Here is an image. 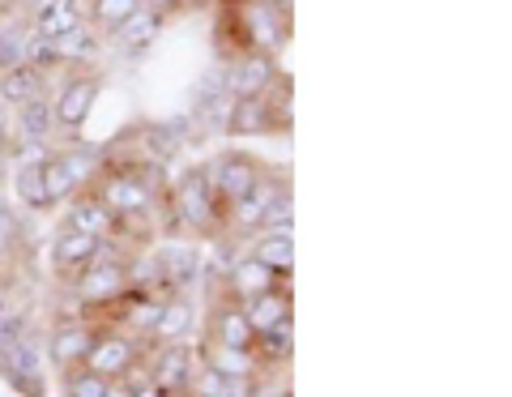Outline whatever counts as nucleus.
<instances>
[{"mask_svg":"<svg viewBox=\"0 0 512 397\" xmlns=\"http://www.w3.org/2000/svg\"><path fill=\"white\" fill-rule=\"evenodd\" d=\"M94 193L107 205L120 222V235H137V231H150L154 214H163L167 205V184H163V167L158 163H124V167H107L94 176Z\"/></svg>","mask_w":512,"mask_h":397,"instance_id":"obj_1","label":"nucleus"},{"mask_svg":"<svg viewBox=\"0 0 512 397\" xmlns=\"http://www.w3.org/2000/svg\"><path fill=\"white\" fill-rule=\"evenodd\" d=\"M167 227L184 235H218L222 231V201L214 197L205 167H188L180 180L167 188Z\"/></svg>","mask_w":512,"mask_h":397,"instance_id":"obj_2","label":"nucleus"},{"mask_svg":"<svg viewBox=\"0 0 512 397\" xmlns=\"http://www.w3.org/2000/svg\"><path fill=\"white\" fill-rule=\"evenodd\" d=\"M103 146H64L43 158V197L47 205H64L69 197H77L82 188L94 184V176L103 171Z\"/></svg>","mask_w":512,"mask_h":397,"instance_id":"obj_3","label":"nucleus"},{"mask_svg":"<svg viewBox=\"0 0 512 397\" xmlns=\"http://www.w3.org/2000/svg\"><path fill=\"white\" fill-rule=\"evenodd\" d=\"M128 287H133V278H128V257H120L116 252V240H107L99 248V257H94L82 274H77L69 282V291L82 299L86 308H111V304H120V299L128 295ZM103 321V316H99Z\"/></svg>","mask_w":512,"mask_h":397,"instance_id":"obj_4","label":"nucleus"},{"mask_svg":"<svg viewBox=\"0 0 512 397\" xmlns=\"http://www.w3.org/2000/svg\"><path fill=\"white\" fill-rule=\"evenodd\" d=\"M146 351H150V342L141 338V333L107 321V325H99V338H94L82 368L99 372L103 380H128L141 363H146Z\"/></svg>","mask_w":512,"mask_h":397,"instance_id":"obj_5","label":"nucleus"},{"mask_svg":"<svg viewBox=\"0 0 512 397\" xmlns=\"http://www.w3.org/2000/svg\"><path fill=\"white\" fill-rule=\"evenodd\" d=\"M0 376L22 397H47V355L43 342H35V333H22V338L0 346Z\"/></svg>","mask_w":512,"mask_h":397,"instance_id":"obj_6","label":"nucleus"},{"mask_svg":"<svg viewBox=\"0 0 512 397\" xmlns=\"http://www.w3.org/2000/svg\"><path fill=\"white\" fill-rule=\"evenodd\" d=\"M197 368H201V359L192 342H158L146 351V380L163 389L167 397H188Z\"/></svg>","mask_w":512,"mask_h":397,"instance_id":"obj_7","label":"nucleus"},{"mask_svg":"<svg viewBox=\"0 0 512 397\" xmlns=\"http://www.w3.org/2000/svg\"><path fill=\"white\" fill-rule=\"evenodd\" d=\"M94 338H99V321H94V316H82V321H52V329H47V338H43L47 368H56V372L82 368Z\"/></svg>","mask_w":512,"mask_h":397,"instance_id":"obj_8","label":"nucleus"},{"mask_svg":"<svg viewBox=\"0 0 512 397\" xmlns=\"http://www.w3.org/2000/svg\"><path fill=\"white\" fill-rule=\"evenodd\" d=\"M286 180L274 176V171H265L261 180H256L252 188L239 201L222 205V231H231L235 240H248V235H256L265 227V214H269V201H274V193L282 188Z\"/></svg>","mask_w":512,"mask_h":397,"instance_id":"obj_9","label":"nucleus"},{"mask_svg":"<svg viewBox=\"0 0 512 397\" xmlns=\"http://www.w3.org/2000/svg\"><path fill=\"white\" fill-rule=\"evenodd\" d=\"M205 176H210L214 197L222 205H231V201H239L256 180L265 176V167L256 163L252 154H244V150H222V154H214L210 163H205Z\"/></svg>","mask_w":512,"mask_h":397,"instance_id":"obj_10","label":"nucleus"},{"mask_svg":"<svg viewBox=\"0 0 512 397\" xmlns=\"http://www.w3.org/2000/svg\"><path fill=\"white\" fill-rule=\"evenodd\" d=\"M239 30H244V52L278 56L286 47V18L269 0H244L239 5Z\"/></svg>","mask_w":512,"mask_h":397,"instance_id":"obj_11","label":"nucleus"},{"mask_svg":"<svg viewBox=\"0 0 512 397\" xmlns=\"http://www.w3.org/2000/svg\"><path fill=\"white\" fill-rule=\"evenodd\" d=\"M99 90H103V82H99L94 73H77V77H69V82L56 90V99H52L56 129H60V133H77V129H82V124L90 120L94 103H99Z\"/></svg>","mask_w":512,"mask_h":397,"instance_id":"obj_12","label":"nucleus"},{"mask_svg":"<svg viewBox=\"0 0 512 397\" xmlns=\"http://www.w3.org/2000/svg\"><path fill=\"white\" fill-rule=\"evenodd\" d=\"M282 274L278 269H269L265 261H256L252 252H244L239 261H231L227 269H222V299H235V304H244V299L261 295V291H274L282 287Z\"/></svg>","mask_w":512,"mask_h":397,"instance_id":"obj_13","label":"nucleus"},{"mask_svg":"<svg viewBox=\"0 0 512 397\" xmlns=\"http://www.w3.org/2000/svg\"><path fill=\"white\" fill-rule=\"evenodd\" d=\"M107 240H94V235H86V231H77V227H56V235H52V269L64 278V287L82 274V269L99 257V248H103Z\"/></svg>","mask_w":512,"mask_h":397,"instance_id":"obj_14","label":"nucleus"},{"mask_svg":"<svg viewBox=\"0 0 512 397\" xmlns=\"http://www.w3.org/2000/svg\"><path fill=\"white\" fill-rule=\"evenodd\" d=\"M278 65L274 56H261V52H239L231 65H227V90L231 99H248V94H265L269 86L278 82Z\"/></svg>","mask_w":512,"mask_h":397,"instance_id":"obj_15","label":"nucleus"},{"mask_svg":"<svg viewBox=\"0 0 512 397\" xmlns=\"http://www.w3.org/2000/svg\"><path fill=\"white\" fill-rule=\"evenodd\" d=\"M163 13L150 9V5H141L137 13H128V18L116 26V30H107V43L116 47L120 56H141V52H150L154 39H158V30H163Z\"/></svg>","mask_w":512,"mask_h":397,"instance_id":"obj_16","label":"nucleus"},{"mask_svg":"<svg viewBox=\"0 0 512 397\" xmlns=\"http://www.w3.org/2000/svg\"><path fill=\"white\" fill-rule=\"evenodd\" d=\"M64 227H77L94 235V240H120V222L116 214L107 210V205L99 201V193L94 188H82L77 197H69V214H64Z\"/></svg>","mask_w":512,"mask_h":397,"instance_id":"obj_17","label":"nucleus"},{"mask_svg":"<svg viewBox=\"0 0 512 397\" xmlns=\"http://www.w3.org/2000/svg\"><path fill=\"white\" fill-rule=\"evenodd\" d=\"M56 133H60V129H56L52 99H47V94H39V99L13 107V146H22V141H39V146H52Z\"/></svg>","mask_w":512,"mask_h":397,"instance_id":"obj_18","label":"nucleus"},{"mask_svg":"<svg viewBox=\"0 0 512 397\" xmlns=\"http://www.w3.org/2000/svg\"><path fill=\"white\" fill-rule=\"evenodd\" d=\"M82 26H86L82 0H47V5H39L35 13H30V30H35L39 39H64Z\"/></svg>","mask_w":512,"mask_h":397,"instance_id":"obj_19","label":"nucleus"},{"mask_svg":"<svg viewBox=\"0 0 512 397\" xmlns=\"http://www.w3.org/2000/svg\"><path fill=\"white\" fill-rule=\"evenodd\" d=\"M205 338L218 342V346H244V351H252L256 333L248 325L244 308L235 304V299H218V304L210 308V325H205Z\"/></svg>","mask_w":512,"mask_h":397,"instance_id":"obj_20","label":"nucleus"},{"mask_svg":"<svg viewBox=\"0 0 512 397\" xmlns=\"http://www.w3.org/2000/svg\"><path fill=\"white\" fill-rule=\"evenodd\" d=\"M192 321H197V308H192L188 291L163 295V308H158V321L150 329V346H158V342H188Z\"/></svg>","mask_w":512,"mask_h":397,"instance_id":"obj_21","label":"nucleus"},{"mask_svg":"<svg viewBox=\"0 0 512 397\" xmlns=\"http://www.w3.org/2000/svg\"><path fill=\"white\" fill-rule=\"evenodd\" d=\"M154 257H158V269H163L167 291H188L192 282L201 278V257H197V248L184 244V240L158 244V248H154Z\"/></svg>","mask_w":512,"mask_h":397,"instance_id":"obj_22","label":"nucleus"},{"mask_svg":"<svg viewBox=\"0 0 512 397\" xmlns=\"http://www.w3.org/2000/svg\"><path fill=\"white\" fill-rule=\"evenodd\" d=\"M227 133H231V137L278 133L274 107H269L265 94H248V99H231V111H227Z\"/></svg>","mask_w":512,"mask_h":397,"instance_id":"obj_23","label":"nucleus"},{"mask_svg":"<svg viewBox=\"0 0 512 397\" xmlns=\"http://www.w3.org/2000/svg\"><path fill=\"white\" fill-rule=\"evenodd\" d=\"M197 359L205 363V368L222 372V376H244V380H256V376L265 372V363L256 359V351H244V346H218V342H210V338H205V342L197 346Z\"/></svg>","mask_w":512,"mask_h":397,"instance_id":"obj_24","label":"nucleus"},{"mask_svg":"<svg viewBox=\"0 0 512 397\" xmlns=\"http://www.w3.org/2000/svg\"><path fill=\"white\" fill-rule=\"evenodd\" d=\"M252 240V257L265 261L269 269H278L282 278H291V265H295V227H261Z\"/></svg>","mask_w":512,"mask_h":397,"instance_id":"obj_25","label":"nucleus"},{"mask_svg":"<svg viewBox=\"0 0 512 397\" xmlns=\"http://www.w3.org/2000/svg\"><path fill=\"white\" fill-rule=\"evenodd\" d=\"M30 39H35V30H30V18L18 9L0 13V73L18 69L30 60Z\"/></svg>","mask_w":512,"mask_h":397,"instance_id":"obj_26","label":"nucleus"},{"mask_svg":"<svg viewBox=\"0 0 512 397\" xmlns=\"http://www.w3.org/2000/svg\"><path fill=\"white\" fill-rule=\"evenodd\" d=\"M239 308H244L252 333H265V329H274L282 321H291V287L282 282V287H274V291H261V295L244 299Z\"/></svg>","mask_w":512,"mask_h":397,"instance_id":"obj_27","label":"nucleus"},{"mask_svg":"<svg viewBox=\"0 0 512 397\" xmlns=\"http://www.w3.org/2000/svg\"><path fill=\"white\" fill-rule=\"evenodd\" d=\"M192 129V120H163V124H150L146 133H141V158L146 163H171L175 154H180V146H184V133Z\"/></svg>","mask_w":512,"mask_h":397,"instance_id":"obj_28","label":"nucleus"},{"mask_svg":"<svg viewBox=\"0 0 512 397\" xmlns=\"http://www.w3.org/2000/svg\"><path fill=\"white\" fill-rule=\"evenodd\" d=\"M39 94H47V73H43V69H35V65H18V69L0 73V103L18 107V103L39 99Z\"/></svg>","mask_w":512,"mask_h":397,"instance_id":"obj_29","label":"nucleus"},{"mask_svg":"<svg viewBox=\"0 0 512 397\" xmlns=\"http://www.w3.org/2000/svg\"><path fill=\"white\" fill-rule=\"evenodd\" d=\"M252 351H256V359H261L265 368H286V363H291V351H295V325L282 321V325H274V329L256 333Z\"/></svg>","mask_w":512,"mask_h":397,"instance_id":"obj_30","label":"nucleus"},{"mask_svg":"<svg viewBox=\"0 0 512 397\" xmlns=\"http://www.w3.org/2000/svg\"><path fill=\"white\" fill-rule=\"evenodd\" d=\"M188 397H252V380L244 376H222L214 368H197V376H192L188 385Z\"/></svg>","mask_w":512,"mask_h":397,"instance_id":"obj_31","label":"nucleus"},{"mask_svg":"<svg viewBox=\"0 0 512 397\" xmlns=\"http://www.w3.org/2000/svg\"><path fill=\"white\" fill-rule=\"evenodd\" d=\"M22 333H30V304L0 282V346L22 338Z\"/></svg>","mask_w":512,"mask_h":397,"instance_id":"obj_32","label":"nucleus"},{"mask_svg":"<svg viewBox=\"0 0 512 397\" xmlns=\"http://www.w3.org/2000/svg\"><path fill=\"white\" fill-rule=\"evenodd\" d=\"M26 244V227H22V214L13 210L9 201H0V265H9L18 257V248Z\"/></svg>","mask_w":512,"mask_h":397,"instance_id":"obj_33","label":"nucleus"},{"mask_svg":"<svg viewBox=\"0 0 512 397\" xmlns=\"http://www.w3.org/2000/svg\"><path fill=\"white\" fill-rule=\"evenodd\" d=\"M141 0H86V18L94 22L107 35V30H116L128 13H137Z\"/></svg>","mask_w":512,"mask_h":397,"instance_id":"obj_34","label":"nucleus"},{"mask_svg":"<svg viewBox=\"0 0 512 397\" xmlns=\"http://www.w3.org/2000/svg\"><path fill=\"white\" fill-rule=\"evenodd\" d=\"M56 52H60V65H86V60L99 52V39H94L90 26H82V30H73V35L56 39Z\"/></svg>","mask_w":512,"mask_h":397,"instance_id":"obj_35","label":"nucleus"},{"mask_svg":"<svg viewBox=\"0 0 512 397\" xmlns=\"http://www.w3.org/2000/svg\"><path fill=\"white\" fill-rule=\"evenodd\" d=\"M111 380H103L99 372L90 368H73V372H60V393L64 397H103Z\"/></svg>","mask_w":512,"mask_h":397,"instance_id":"obj_36","label":"nucleus"},{"mask_svg":"<svg viewBox=\"0 0 512 397\" xmlns=\"http://www.w3.org/2000/svg\"><path fill=\"white\" fill-rule=\"evenodd\" d=\"M265 227H295V197H291V184H282L278 193H274V201H269Z\"/></svg>","mask_w":512,"mask_h":397,"instance_id":"obj_37","label":"nucleus"},{"mask_svg":"<svg viewBox=\"0 0 512 397\" xmlns=\"http://www.w3.org/2000/svg\"><path fill=\"white\" fill-rule=\"evenodd\" d=\"M9 163H13V146L0 137V184H9Z\"/></svg>","mask_w":512,"mask_h":397,"instance_id":"obj_38","label":"nucleus"},{"mask_svg":"<svg viewBox=\"0 0 512 397\" xmlns=\"http://www.w3.org/2000/svg\"><path fill=\"white\" fill-rule=\"evenodd\" d=\"M128 385H133V380H128ZM133 397H167V393L158 389V385H150V380H137V385H133Z\"/></svg>","mask_w":512,"mask_h":397,"instance_id":"obj_39","label":"nucleus"},{"mask_svg":"<svg viewBox=\"0 0 512 397\" xmlns=\"http://www.w3.org/2000/svg\"><path fill=\"white\" fill-rule=\"evenodd\" d=\"M103 397H133V385H128V380H111Z\"/></svg>","mask_w":512,"mask_h":397,"instance_id":"obj_40","label":"nucleus"},{"mask_svg":"<svg viewBox=\"0 0 512 397\" xmlns=\"http://www.w3.org/2000/svg\"><path fill=\"white\" fill-rule=\"evenodd\" d=\"M9 5L18 9V13H26V18H30V13H35L39 5H47V0H9Z\"/></svg>","mask_w":512,"mask_h":397,"instance_id":"obj_41","label":"nucleus"},{"mask_svg":"<svg viewBox=\"0 0 512 397\" xmlns=\"http://www.w3.org/2000/svg\"><path fill=\"white\" fill-rule=\"evenodd\" d=\"M0 269H5V265H0Z\"/></svg>","mask_w":512,"mask_h":397,"instance_id":"obj_42","label":"nucleus"},{"mask_svg":"<svg viewBox=\"0 0 512 397\" xmlns=\"http://www.w3.org/2000/svg\"><path fill=\"white\" fill-rule=\"evenodd\" d=\"M60 397H64V393H60Z\"/></svg>","mask_w":512,"mask_h":397,"instance_id":"obj_43","label":"nucleus"}]
</instances>
